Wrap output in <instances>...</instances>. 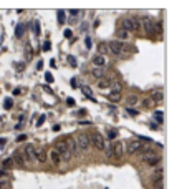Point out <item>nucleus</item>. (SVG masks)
<instances>
[{
	"label": "nucleus",
	"mask_w": 187,
	"mask_h": 189,
	"mask_svg": "<svg viewBox=\"0 0 187 189\" xmlns=\"http://www.w3.org/2000/svg\"><path fill=\"white\" fill-rule=\"evenodd\" d=\"M121 28L128 32H143L141 27V18L139 17H128L121 20Z\"/></svg>",
	"instance_id": "1"
},
{
	"label": "nucleus",
	"mask_w": 187,
	"mask_h": 189,
	"mask_svg": "<svg viewBox=\"0 0 187 189\" xmlns=\"http://www.w3.org/2000/svg\"><path fill=\"white\" fill-rule=\"evenodd\" d=\"M55 149L58 151L62 161H70V159L73 158V154L70 151V146H68V139H60V141H56Z\"/></svg>",
	"instance_id": "2"
},
{
	"label": "nucleus",
	"mask_w": 187,
	"mask_h": 189,
	"mask_svg": "<svg viewBox=\"0 0 187 189\" xmlns=\"http://www.w3.org/2000/svg\"><path fill=\"white\" fill-rule=\"evenodd\" d=\"M139 161L143 164H148V166H157V164L161 163V156H157L156 153H152V151H146V153L141 154Z\"/></svg>",
	"instance_id": "3"
},
{
	"label": "nucleus",
	"mask_w": 187,
	"mask_h": 189,
	"mask_svg": "<svg viewBox=\"0 0 187 189\" xmlns=\"http://www.w3.org/2000/svg\"><path fill=\"white\" fill-rule=\"evenodd\" d=\"M109 52H113L116 56H126L128 55L124 42H119V40H113V42H109Z\"/></svg>",
	"instance_id": "4"
},
{
	"label": "nucleus",
	"mask_w": 187,
	"mask_h": 189,
	"mask_svg": "<svg viewBox=\"0 0 187 189\" xmlns=\"http://www.w3.org/2000/svg\"><path fill=\"white\" fill-rule=\"evenodd\" d=\"M89 138H91V143L95 145L96 149H99V151H103V149H104V146H106V145H104V138H103V134H101V133L95 131V133H93Z\"/></svg>",
	"instance_id": "5"
},
{
	"label": "nucleus",
	"mask_w": 187,
	"mask_h": 189,
	"mask_svg": "<svg viewBox=\"0 0 187 189\" xmlns=\"http://www.w3.org/2000/svg\"><path fill=\"white\" fill-rule=\"evenodd\" d=\"M141 27H143V32L152 35L154 33V22L151 17H141Z\"/></svg>",
	"instance_id": "6"
},
{
	"label": "nucleus",
	"mask_w": 187,
	"mask_h": 189,
	"mask_svg": "<svg viewBox=\"0 0 187 189\" xmlns=\"http://www.w3.org/2000/svg\"><path fill=\"white\" fill-rule=\"evenodd\" d=\"M76 143L80 146V151H88L89 145H91V138L88 134H80V136H76Z\"/></svg>",
	"instance_id": "7"
},
{
	"label": "nucleus",
	"mask_w": 187,
	"mask_h": 189,
	"mask_svg": "<svg viewBox=\"0 0 187 189\" xmlns=\"http://www.w3.org/2000/svg\"><path fill=\"white\" fill-rule=\"evenodd\" d=\"M151 189H164V178H162V172H157V174L152 176Z\"/></svg>",
	"instance_id": "8"
},
{
	"label": "nucleus",
	"mask_w": 187,
	"mask_h": 189,
	"mask_svg": "<svg viewBox=\"0 0 187 189\" xmlns=\"http://www.w3.org/2000/svg\"><path fill=\"white\" fill-rule=\"evenodd\" d=\"M35 149L36 148L33 145H27L25 148H23V154H25V158H27V161H30V163H36V158H35Z\"/></svg>",
	"instance_id": "9"
},
{
	"label": "nucleus",
	"mask_w": 187,
	"mask_h": 189,
	"mask_svg": "<svg viewBox=\"0 0 187 189\" xmlns=\"http://www.w3.org/2000/svg\"><path fill=\"white\" fill-rule=\"evenodd\" d=\"M137 151H143V141H139V139L129 141L128 143V153L134 154V153H137Z\"/></svg>",
	"instance_id": "10"
},
{
	"label": "nucleus",
	"mask_w": 187,
	"mask_h": 189,
	"mask_svg": "<svg viewBox=\"0 0 187 189\" xmlns=\"http://www.w3.org/2000/svg\"><path fill=\"white\" fill-rule=\"evenodd\" d=\"M12 158H13L15 164H18L20 168H23V166L27 164V158H25V154H23L22 149H17V151L13 153V156H12Z\"/></svg>",
	"instance_id": "11"
},
{
	"label": "nucleus",
	"mask_w": 187,
	"mask_h": 189,
	"mask_svg": "<svg viewBox=\"0 0 187 189\" xmlns=\"http://www.w3.org/2000/svg\"><path fill=\"white\" fill-rule=\"evenodd\" d=\"M111 149H113V156H114L116 159H119L121 156H123V143H121V141H114Z\"/></svg>",
	"instance_id": "12"
},
{
	"label": "nucleus",
	"mask_w": 187,
	"mask_h": 189,
	"mask_svg": "<svg viewBox=\"0 0 187 189\" xmlns=\"http://www.w3.org/2000/svg\"><path fill=\"white\" fill-rule=\"evenodd\" d=\"M106 56H103V55H96V56H93V65H95V67H98V68H101V67H104V65H106Z\"/></svg>",
	"instance_id": "13"
},
{
	"label": "nucleus",
	"mask_w": 187,
	"mask_h": 189,
	"mask_svg": "<svg viewBox=\"0 0 187 189\" xmlns=\"http://www.w3.org/2000/svg\"><path fill=\"white\" fill-rule=\"evenodd\" d=\"M68 146H70V151L73 156H80V146L76 143V139H68Z\"/></svg>",
	"instance_id": "14"
},
{
	"label": "nucleus",
	"mask_w": 187,
	"mask_h": 189,
	"mask_svg": "<svg viewBox=\"0 0 187 189\" xmlns=\"http://www.w3.org/2000/svg\"><path fill=\"white\" fill-rule=\"evenodd\" d=\"M35 158H36V161H38L40 164H43L45 161H47V154H45V149H42V148H36V149H35Z\"/></svg>",
	"instance_id": "15"
},
{
	"label": "nucleus",
	"mask_w": 187,
	"mask_h": 189,
	"mask_svg": "<svg viewBox=\"0 0 187 189\" xmlns=\"http://www.w3.org/2000/svg\"><path fill=\"white\" fill-rule=\"evenodd\" d=\"M81 93L84 94V96L88 98V100H91L93 103H96V98L93 96V91H91V88H89V86H86V85H83L81 86Z\"/></svg>",
	"instance_id": "16"
},
{
	"label": "nucleus",
	"mask_w": 187,
	"mask_h": 189,
	"mask_svg": "<svg viewBox=\"0 0 187 189\" xmlns=\"http://www.w3.org/2000/svg\"><path fill=\"white\" fill-rule=\"evenodd\" d=\"M151 98L154 100V103H161V101L164 100V91H162V90H154L151 93Z\"/></svg>",
	"instance_id": "17"
},
{
	"label": "nucleus",
	"mask_w": 187,
	"mask_h": 189,
	"mask_svg": "<svg viewBox=\"0 0 187 189\" xmlns=\"http://www.w3.org/2000/svg\"><path fill=\"white\" fill-rule=\"evenodd\" d=\"M113 85V80L111 78H101V80H98V88L99 90H104V88H109V86Z\"/></svg>",
	"instance_id": "18"
},
{
	"label": "nucleus",
	"mask_w": 187,
	"mask_h": 189,
	"mask_svg": "<svg viewBox=\"0 0 187 189\" xmlns=\"http://www.w3.org/2000/svg\"><path fill=\"white\" fill-rule=\"evenodd\" d=\"M116 35H118V40H119V42H124V40L131 38V33H129L128 30H123V28H119V30L116 32Z\"/></svg>",
	"instance_id": "19"
},
{
	"label": "nucleus",
	"mask_w": 187,
	"mask_h": 189,
	"mask_svg": "<svg viewBox=\"0 0 187 189\" xmlns=\"http://www.w3.org/2000/svg\"><path fill=\"white\" fill-rule=\"evenodd\" d=\"M50 159H51V163H53V164H60V161H62V158H60L58 151H56L55 148L50 151Z\"/></svg>",
	"instance_id": "20"
},
{
	"label": "nucleus",
	"mask_w": 187,
	"mask_h": 189,
	"mask_svg": "<svg viewBox=\"0 0 187 189\" xmlns=\"http://www.w3.org/2000/svg\"><path fill=\"white\" fill-rule=\"evenodd\" d=\"M25 30H27V25H25V23H18L17 28H15V37H17V38H20V37H23V33H25Z\"/></svg>",
	"instance_id": "21"
},
{
	"label": "nucleus",
	"mask_w": 187,
	"mask_h": 189,
	"mask_svg": "<svg viewBox=\"0 0 187 189\" xmlns=\"http://www.w3.org/2000/svg\"><path fill=\"white\" fill-rule=\"evenodd\" d=\"M91 76H95L96 80H101V78H104V71L101 68H98V67H95L91 70Z\"/></svg>",
	"instance_id": "22"
},
{
	"label": "nucleus",
	"mask_w": 187,
	"mask_h": 189,
	"mask_svg": "<svg viewBox=\"0 0 187 189\" xmlns=\"http://www.w3.org/2000/svg\"><path fill=\"white\" fill-rule=\"evenodd\" d=\"M137 101H139V98H137L136 94H129V96L126 98V103H128V106H133V108H134V105H137Z\"/></svg>",
	"instance_id": "23"
},
{
	"label": "nucleus",
	"mask_w": 187,
	"mask_h": 189,
	"mask_svg": "<svg viewBox=\"0 0 187 189\" xmlns=\"http://www.w3.org/2000/svg\"><path fill=\"white\" fill-rule=\"evenodd\" d=\"M154 33H156V37H162V22H157L154 23Z\"/></svg>",
	"instance_id": "24"
},
{
	"label": "nucleus",
	"mask_w": 187,
	"mask_h": 189,
	"mask_svg": "<svg viewBox=\"0 0 187 189\" xmlns=\"http://www.w3.org/2000/svg\"><path fill=\"white\" fill-rule=\"evenodd\" d=\"M32 30H33V35H40V20H33Z\"/></svg>",
	"instance_id": "25"
},
{
	"label": "nucleus",
	"mask_w": 187,
	"mask_h": 189,
	"mask_svg": "<svg viewBox=\"0 0 187 189\" xmlns=\"http://www.w3.org/2000/svg\"><path fill=\"white\" fill-rule=\"evenodd\" d=\"M109 100L114 101V103H116V101H119L121 100V91H111V93H109Z\"/></svg>",
	"instance_id": "26"
},
{
	"label": "nucleus",
	"mask_w": 187,
	"mask_h": 189,
	"mask_svg": "<svg viewBox=\"0 0 187 189\" xmlns=\"http://www.w3.org/2000/svg\"><path fill=\"white\" fill-rule=\"evenodd\" d=\"M13 164H15L13 158H7L5 161H3V164H2V166H3V169H10V168L13 166Z\"/></svg>",
	"instance_id": "27"
},
{
	"label": "nucleus",
	"mask_w": 187,
	"mask_h": 189,
	"mask_svg": "<svg viewBox=\"0 0 187 189\" xmlns=\"http://www.w3.org/2000/svg\"><path fill=\"white\" fill-rule=\"evenodd\" d=\"M154 120L162 123V121H164V111H161V110H159V111H154Z\"/></svg>",
	"instance_id": "28"
},
{
	"label": "nucleus",
	"mask_w": 187,
	"mask_h": 189,
	"mask_svg": "<svg viewBox=\"0 0 187 189\" xmlns=\"http://www.w3.org/2000/svg\"><path fill=\"white\" fill-rule=\"evenodd\" d=\"M98 50H99V55H106V53L109 52V47H106V43H101L99 47H98Z\"/></svg>",
	"instance_id": "29"
},
{
	"label": "nucleus",
	"mask_w": 187,
	"mask_h": 189,
	"mask_svg": "<svg viewBox=\"0 0 187 189\" xmlns=\"http://www.w3.org/2000/svg\"><path fill=\"white\" fill-rule=\"evenodd\" d=\"M154 105H156V103H154L152 98H146V100L143 101V106H144V108H152Z\"/></svg>",
	"instance_id": "30"
},
{
	"label": "nucleus",
	"mask_w": 187,
	"mask_h": 189,
	"mask_svg": "<svg viewBox=\"0 0 187 189\" xmlns=\"http://www.w3.org/2000/svg\"><path fill=\"white\" fill-rule=\"evenodd\" d=\"M12 106H13V100H12V98H7V100L3 101V108H5V110H10Z\"/></svg>",
	"instance_id": "31"
},
{
	"label": "nucleus",
	"mask_w": 187,
	"mask_h": 189,
	"mask_svg": "<svg viewBox=\"0 0 187 189\" xmlns=\"http://www.w3.org/2000/svg\"><path fill=\"white\" fill-rule=\"evenodd\" d=\"M126 111H128L129 116H137V114H139V111H137L136 108H131V106H128V110H126Z\"/></svg>",
	"instance_id": "32"
},
{
	"label": "nucleus",
	"mask_w": 187,
	"mask_h": 189,
	"mask_svg": "<svg viewBox=\"0 0 187 189\" xmlns=\"http://www.w3.org/2000/svg\"><path fill=\"white\" fill-rule=\"evenodd\" d=\"M58 23L60 25L65 23V10H58Z\"/></svg>",
	"instance_id": "33"
},
{
	"label": "nucleus",
	"mask_w": 187,
	"mask_h": 189,
	"mask_svg": "<svg viewBox=\"0 0 187 189\" xmlns=\"http://www.w3.org/2000/svg\"><path fill=\"white\" fill-rule=\"evenodd\" d=\"M68 14H70V17H71V18H70V22H75V18L80 15V12H78V10H70Z\"/></svg>",
	"instance_id": "34"
},
{
	"label": "nucleus",
	"mask_w": 187,
	"mask_h": 189,
	"mask_svg": "<svg viewBox=\"0 0 187 189\" xmlns=\"http://www.w3.org/2000/svg\"><path fill=\"white\" fill-rule=\"evenodd\" d=\"M116 136H118V133H116L114 129H109L108 131V139H114Z\"/></svg>",
	"instance_id": "35"
},
{
	"label": "nucleus",
	"mask_w": 187,
	"mask_h": 189,
	"mask_svg": "<svg viewBox=\"0 0 187 189\" xmlns=\"http://www.w3.org/2000/svg\"><path fill=\"white\" fill-rule=\"evenodd\" d=\"M45 120H47V116H45V114H42V116H40L38 120H36V126H42L43 123H45Z\"/></svg>",
	"instance_id": "36"
},
{
	"label": "nucleus",
	"mask_w": 187,
	"mask_h": 189,
	"mask_svg": "<svg viewBox=\"0 0 187 189\" xmlns=\"http://www.w3.org/2000/svg\"><path fill=\"white\" fill-rule=\"evenodd\" d=\"M9 187V183L5 179H0V189H7Z\"/></svg>",
	"instance_id": "37"
},
{
	"label": "nucleus",
	"mask_w": 187,
	"mask_h": 189,
	"mask_svg": "<svg viewBox=\"0 0 187 189\" xmlns=\"http://www.w3.org/2000/svg\"><path fill=\"white\" fill-rule=\"evenodd\" d=\"M50 48H51V43L47 40V42L43 43V52H48V50H50Z\"/></svg>",
	"instance_id": "38"
},
{
	"label": "nucleus",
	"mask_w": 187,
	"mask_h": 189,
	"mask_svg": "<svg viewBox=\"0 0 187 189\" xmlns=\"http://www.w3.org/2000/svg\"><path fill=\"white\" fill-rule=\"evenodd\" d=\"M45 80H47V83H51V81H53V75H51V73H47V75H45Z\"/></svg>",
	"instance_id": "39"
},
{
	"label": "nucleus",
	"mask_w": 187,
	"mask_h": 189,
	"mask_svg": "<svg viewBox=\"0 0 187 189\" xmlns=\"http://www.w3.org/2000/svg\"><path fill=\"white\" fill-rule=\"evenodd\" d=\"M63 35H65V38H71V35H73V33H71L70 28H66V30L63 32Z\"/></svg>",
	"instance_id": "40"
},
{
	"label": "nucleus",
	"mask_w": 187,
	"mask_h": 189,
	"mask_svg": "<svg viewBox=\"0 0 187 189\" xmlns=\"http://www.w3.org/2000/svg\"><path fill=\"white\" fill-rule=\"evenodd\" d=\"M68 61H70L71 67H76V60H75V56H68Z\"/></svg>",
	"instance_id": "41"
},
{
	"label": "nucleus",
	"mask_w": 187,
	"mask_h": 189,
	"mask_svg": "<svg viewBox=\"0 0 187 189\" xmlns=\"http://www.w3.org/2000/svg\"><path fill=\"white\" fill-rule=\"evenodd\" d=\"M84 43H86V48L89 50V48H91V38H89V37H86V38H84Z\"/></svg>",
	"instance_id": "42"
},
{
	"label": "nucleus",
	"mask_w": 187,
	"mask_h": 189,
	"mask_svg": "<svg viewBox=\"0 0 187 189\" xmlns=\"http://www.w3.org/2000/svg\"><path fill=\"white\" fill-rule=\"evenodd\" d=\"M3 178H7V171L5 169H0V179H3Z\"/></svg>",
	"instance_id": "43"
},
{
	"label": "nucleus",
	"mask_w": 187,
	"mask_h": 189,
	"mask_svg": "<svg viewBox=\"0 0 187 189\" xmlns=\"http://www.w3.org/2000/svg\"><path fill=\"white\" fill-rule=\"evenodd\" d=\"M66 103H68V106H75V100H73V98H68Z\"/></svg>",
	"instance_id": "44"
},
{
	"label": "nucleus",
	"mask_w": 187,
	"mask_h": 189,
	"mask_svg": "<svg viewBox=\"0 0 187 189\" xmlns=\"http://www.w3.org/2000/svg\"><path fill=\"white\" fill-rule=\"evenodd\" d=\"M25 139H27V134H20L17 138V141H25Z\"/></svg>",
	"instance_id": "45"
},
{
	"label": "nucleus",
	"mask_w": 187,
	"mask_h": 189,
	"mask_svg": "<svg viewBox=\"0 0 187 189\" xmlns=\"http://www.w3.org/2000/svg\"><path fill=\"white\" fill-rule=\"evenodd\" d=\"M42 68H43V61H42V60H40V61H38V63H36V70H42Z\"/></svg>",
	"instance_id": "46"
},
{
	"label": "nucleus",
	"mask_w": 187,
	"mask_h": 189,
	"mask_svg": "<svg viewBox=\"0 0 187 189\" xmlns=\"http://www.w3.org/2000/svg\"><path fill=\"white\" fill-rule=\"evenodd\" d=\"M84 114H86V110H80L78 111V116H84Z\"/></svg>",
	"instance_id": "47"
},
{
	"label": "nucleus",
	"mask_w": 187,
	"mask_h": 189,
	"mask_svg": "<svg viewBox=\"0 0 187 189\" xmlns=\"http://www.w3.org/2000/svg\"><path fill=\"white\" fill-rule=\"evenodd\" d=\"M71 86H73V88H76V86H78V85H76V78H73V80H71Z\"/></svg>",
	"instance_id": "48"
},
{
	"label": "nucleus",
	"mask_w": 187,
	"mask_h": 189,
	"mask_svg": "<svg viewBox=\"0 0 187 189\" xmlns=\"http://www.w3.org/2000/svg\"><path fill=\"white\" fill-rule=\"evenodd\" d=\"M151 129H157V125H156V121H152V123H151Z\"/></svg>",
	"instance_id": "49"
},
{
	"label": "nucleus",
	"mask_w": 187,
	"mask_h": 189,
	"mask_svg": "<svg viewBox=\"0 0 187 189\" xmlns=\"http://www.w3.org/2000/svg\"><path fill=\"white\" fill-rule=\"evenodd\" d=\"M53 131H60V125H55L53 126Z\"/></svg>",
	"instance_id": "50"
}]
</instances>
